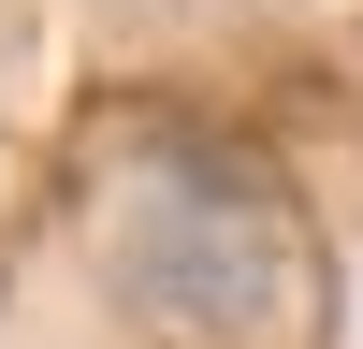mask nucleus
<instances>
[{
    "instance_id": "f257e3e1",
    "label": "nucleus",
    "mask_w": 363,
    "mask_h": 349,
    "mask_svg": "<svg viewBox=\"0 0 363 349\" xmlns=\"http://www.w3.org/2000/svg\"><path fill=\"white\" fill-rule=\"evenodd\" d=\"M131 291L203 349H262L277 291H291V233L233 160H160L131 204Z\"/></svg>"
}]
</instances>
